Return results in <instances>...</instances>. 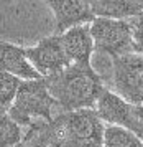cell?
Here are the masks:
<instances>
[{"mask_svg":"<svg viewBox=\"0 0 143 147\" xmlns=\"http://www.w3.org/2000/svg\"><path fill=\"white\" fill-rule=\"evenodd\" d=\"M53 137H54L53 122L35 121L25 129L23 139L15 147H51Z\"/></svg>","mask_w":143,"mask_h":147,"instance_id":"obj_12","label":"cell"},{"mask_svg":"<svg viewBox=\"0 0 143 147\" xmlns=\"http://www.w3.org/2000/svg\"><path fill=\"white\" fill-rule=\"evenodd\" d=\"M94 2L96 0H46L54 15L56 33L61 35L71 27L91 23L96 18Z\"/></svg>","mask_w":143,"mask_h":147,"instance_id":"obj_8","label":"cell"},{"mask_svg":"<svg viewBox=\"0 0 143 147\" xmlns=\"http://www.w3.org/2000/svg\"><path fill=\"white\" fill-rule=\"evenodd\" d=\"M20 84L21 80H18L17 76L0 71V113H8Z\"/></svg>","mask_w":143,"mask_h":147,"instance_id":"obj_15","label":"cell"},{"mask_svg":"<svg viewBox=\"0 0 143 147\" xmlns=\"http://www.w3.org/2000/svg\"><path fill=\"white\" fill-rule=\"evenodd\" d=\"M104 147H143V140L128 129L120 126H105Z\"/></svg>","mask_w":143,"mask_h":147,"instance_id":"obj_13","label":"cell"},{"mask_svg":"<svg viewBox=\"0 0 143 147\" xmlns=\"http://www.w3.org/2000/svg\"><path fill=\"white\" fill-rule=\"evenodd\" d=\"M54 136L64 147H104L105 122L96 109H78L56 116Z\"/></svg>","mask_w":143,"mask_h":147,"instance_id":"obj_3","label":"cell"},{"mask_svg":"<svg viewBox=\"0 0 143 147\" xmlns=\"http://www.w3.org/2000/svg\"><path fill=\"white\" fill-rule=\"evenodd\" d=\"M25 127L13 121L8 113H0V147H15L23 139Z\"/></svg>","mask_w":143,"mask_h":147,"instance_id":"obj_14","label":"cell"},{"mask_svg":"<svg viewBox=\"0 0 143 147\" xmlns=\"http://www.w3.org/2000/svg\"><path fill=\"white\" fill-rule=\"evenodd\" d=\"M132 32H133V53L143 55V18L133 17L130 18Z\"/></svg>","mask_w":143,"mask_h":147,"instance_id":"obj_16","label":"cell"},{"mask_svg":"<svg viewBox=\"0 0 143 147\" xmlns=\"http://www.w3.org/2000/svg\"><path fill=\"white\" fill-rule=\"evenodd\" d=\"M0 71L17 76L18 80H39V73L31 66L25 48L0 40Z\"/></svg>","mask_w":143,"mask_h":147,"instance_id":"obj_10","label":"cell"},{"mask_svg":"<svg viewBox=\"0 0 143 147\" xmlns=\"http://www.w3.org/2000/svg\"><path fill=\"white\" fill-rule=\"evenodd\" d=\"M61 43L71 65H91L92 53L96 51L91 23L67 28L64 33H61Z\"/></svg>","mask_w":143,"mask_h":147,"instance_id":"obj_9","label":"cell"},{"mask_svg":"<svg viewBox=\"0 0 143 147\" xmlns=\"http://www.w3.org/2000/svg\"><path fill=\"white\" fill-rule=\"evenodd\" d=\"M91 33L96 51L110 58L133 53V32L130 20L96 17L91 22Z\"/></svg>","mask_w":143,"mask_h":147,"instance_id":"obj_4","label":"cell"},{"mask_svg":"<svg viewBox=\"0 0 143 147\" xmlns=\"http://www.w3.org/2000/svg\"><path fill=\"white\" fill-rule=\"evenodd\" d=\"M51 147H64V144H63V142L54 136V137H53V142H51Z\"/></svg>","mask_w":143,"mask_h":147,"instance_id":"obj_18","label":"cell"},{"mask_svg":"<svg viewBox=\"0 0 143 147\" xmlns=\"http://www.w3.org/2000/svg\"><path fill=\"white\" fill-rule=\"evenodd\" d=\"M45 80L61 113L96 109L99 98L105 89L102 76L91 65H69L58 74Z\"/></svg>","mask_w":143,"mask_h":147,"instance_id":"obj_1","label":"cell"},{"mask_svg":"<svg viewBox=\"0 0 143 147\" xmlns=\"http://www.w3.org/2000/svg\"><path fill=\"white\" fill-rule=\"evenodd\" d=\"M58 114H61V109L49 93L45 78L21 81L8 109V116L25 129L35 121L53 122Z\"/></svg>","mask_w":143,"mask_h":147,"instance_id":"obj_2","label":"cell"},{"mask_svg":"<svg viewBox=\"0 0 143 147\" xmlns=\"http://www.w3.org/2000/svg\"><path fill=\"white\" fill-rule=\"evenodd\" d=\"M137 107V116H138V121H140V126H142V137L140 139L143 140V102L142 104H135Z\"/></svg>","mask_w":143,"mask_h":147,"instance_id":"obj_17","label":"cell"},{"mask_svg":"<svg viewBox=\"0 0 143 147\" xmlns=\"http://www.w3.org/2000/svg\"><path fill=\"white\" fill-rule=\"evenodd\" d=\"M143 13V0H96L94 15L115 20H130Z\"/></svg>","mask_w":143,"mask_h":147,"instance_id":"obj_11","label":"cell"},{"mask_svg":"<svg viewBox=\"0 0 143 147\" xmlns=\"http://www.w3.org/2000/svg\"><path fill=\"white\" fill-rule=\"evenodd\" d=\"M130 104L143 102V55L128 53L112 58V88Z\"/></svg>","mask_w":143,"mask_h":147,"instance_id":"obj_5","label":"cell"},{"mask_svg":"<svg viewBox=\"0 0 143 147\" xmlns=\"http://www.w3.org/2000/svg\"><path fill=\"white\" fill-rule=\"evenodd\" d=\"M12 2H15V0H3V3H12Z\"/></svg>","mask_w":143,"mask_h":147,"instance_id":"obj_19","label":"cell"},{"mask_svg":"<svg viewBox=\"0 0 143 147\" xmlns=\"http://www.w3.org/2000/svg\"><path fill=\"white\" fill-rule=\"evenodd\" d=\"M25 53L28 61L39 73L41 78L58 74L59 71H63L71 65L61 43V35L58 33L39 40L35 47L25 48Z\"/></svg>","mask_w":143,"mask_h":147,"instance_id":"obj_6","label":"cell"},{"mask_svg":"<svg viewBox=\"0 0 143 147\" xmlns=\"http://www.w3.org/2000/svg\"><path fill=\"white\" fill-rule=\"evenodd\" d=\"M96 111L105 124L120 126L137 134L138 137H142V126L138 121L135 104H130L128 101H125L122 96L114 93L110 88H105L104 93L100 94Z\"/></svg>","mask_w":143,"mask_h":147,"instance_id":"obj_7","label":"cell"},{"mask_svg":"<svg viewBox=\"0 0 143 147\" xmlns=\"http://www.w3.org/2000/svg\"><path fill=\"white\" fill-rule=\"evenodd\" d=\"M140 17H142V18H143V13H142V15H140Z\"/></svg>","mask_w":143,"mask_h":147,"instance_id":"obj_20","label":"cell"}]
</instances>
